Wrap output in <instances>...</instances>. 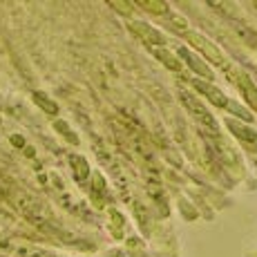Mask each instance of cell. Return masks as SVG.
Returning a JSON list of instances; mask_svg holds the SVG:
<instances>
[{"label":"cell","instance_id":"1","mask_svg":"<svg viewBox=\"0 0 257 257\" xmlns=\"http://www.w3.org/2000/svg\"><path fill=\"white\" fill-rule=\"evenodd\" d=\"M179 98H181V101H184V105L188 107V110H190V112H192V114H195V116H197V118H199V121H201V123H204V125H208V127H212V130H215V127H217L215 118H212V116L208 114V112H206V107H204V105H201V103H199V101H197V98H195V96H192V94H190V92L181 90V94H179Z\"/></svg>","mask_w":257,"mask_h":257},{"label":"cell","instance_id":"2","mask_svg":"<svg viewBox=\"0 0 257 257\" xmlns=\"http://www.w3.org/2000/svg\"><path fill=\"white\" fill-rule=\"evenodd\" d=\"M70 161H72V170H74V175H76V179L78 181H83L87 175H90V168H87V161L83 159V157H70Z\"/></svg>","mask_w":257,"mask_h":257},{"label":"cell","instance_id":"3","mask_svg":"<svg viewBox=\"0 0 257 257\" xmlns=\"http://www.w3.org/2000/svg\"><path fill=\"white\" fill-rule=\"evenodd\" d=\"M195 85L199 87L201 92H206V94H208V98H210V101H215L217 105H226V98H224V94H221L219 90H215V87L208 85V83H199V81H197Z\"/></svg>","mask_w":257,"mask_h":257},{"label":"cell","instance_id":"4","mask_svg":"<svg viewBox=\"0 0 257 257\" xmlns=\"http://www.w3.org/2000/svg\"><path fill=\"white\" fill-rule=\"evenodd\" d=\"M34 101H36L38 105H41L43 110L47 112V114H56V112H58V105H56V103H54V101H49L47 96H43L41 92H36V94H34Z\"/></svg>","mask_w":257,"mask_h":257},{"label":"cell","instance_id":"5","mask_svg":"<svg viewBox=\"0 0 257 257\" xmlns=\"http://www.w3.org/2000/svg\"><path fill=\"white\" fill-rule=\"evenodd\" d=\"M18 255H21V257H56V255H52V253H45V250L27 248V246H23V248H18Z\"/></svg>","mask_w":257,"mask_h":257}]
</instances>
